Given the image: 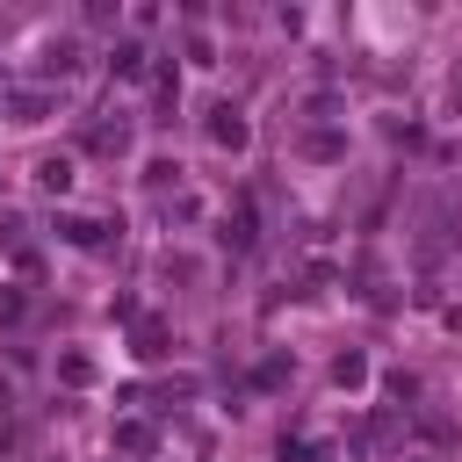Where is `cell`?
Wrapping results in <instances>:
<instances>
[{
    "label": "cell",
    "instance_id": "1",
    "mask_svg": "<svg viewBox=\"0 0 462 462\" xmlns=\"http://www.w3.org/2000/svg\"><path fill=\"white\" fill-rule=\"evenodd\" d=\"M209 137H217V144H245V123H238V108H209Z\"/></svg>",
    "mask_w": 462,
    "mask_h": 462
},
{
    "label": "cell",
    "instance_id": "2",
    "mask_svg": "<svg viewBox=\"0 0 462 462\" xmlns=\"http://www.w3.org/2000/svg\"><path fill=\"white\" fill-rule=\"evenodd\" d=\"M108 65H116L123 79H137V72H144V43H116V58H108Z\"/></svg>",
    "mask_w": 462,
    "mask_h": 462
},
{
    "label": "cell",
    "instance_id": "3",
    "mask_svg": "<svg viewBox=\"0 0 462 462\" xmlns=\"http://www.w3.org/2000/svg\"><path fill=\"white\" fill-rule=\"evenodd\" d=\"M36 180H43L51 195H65V188H72V166H65V159H43V166H36Z\"/></svg>",
    "mask_w": 462,
    "mask_h": 462
}]
</instances>
